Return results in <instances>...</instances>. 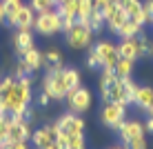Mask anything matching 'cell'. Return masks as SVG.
I'll return each mask as SVG.
<instances>
[{
  "instance_id": "12",
  "label": "cell",
  "mask_w": 153,
  "mask_h": 149,
  "mask_svg": "<svg viewBox=\"0 0 153 149\" xmlns=\"http://www.w3.org/2000/svg\"><path fill=\"white\" fill-rule=\"evenodd\" d=\"M118 7L126 13V18L133 20V22H138L140 27H144V25L149 22V18H146L144 7H142L140 0H118Z\"/></svg>"
},
{
  "instance_id": "5",
  "label": "cell",
  "mask_w": 153,
  "mask_h": 149,
  "mask_svg": "<svg viewBox=\"0 0 153 149\" xmlns=\"http://www.w3.org/2000/svg\"><path fill=\"white\" fill-rule=\"evenodd\" d=\"M67 38V45L71 47V49H84V47L91 45V38H93V31L89 29L87 22H73V27L65 34Z\"/></svg>"
},
{
  "instance_id": "33",
  "label": "cell",
  "mask_w": 153,
  "mask_h": 149,
  "mask_svg": "<svg viewBox=\"0 0 153 149\" xmlns=\"http://www.w3.org/2000/svg\"><path fill=\"white\" fill-rule=\"evenodd\" d=\"M142 7H144V13H146V18H149V22H151V20H153V0L142 2Z\"/></svg>"
},
{
  "instance_id": "31",
  "label": "cell",
  "mask_w": 153,
  "mask_h": 149,
  "mask_svg": "<svg viewBox=\"0 0 153 149\" xmlns=\"http://www.w3.org/2000/svg\"><path fill=\"white\" fill-rule=\"evenodd\" d=\"M124 149H146V140H144V138H138V140L124 145Z\"/></svg>"
},
{
  "instance_id": "30",
  "label": "cell",
  "mask_w": 153,
  "mask_h": 149,
  "mask_svg": "<svg viewBox=\"0 0 153 149\" xmlns=\"http://www.w3.org/2000/svg\"><path fill=\"white\" fill-rule=\"evenodd\" d=\"M0 149H29L27 142H9V140H4L2 145H0Z\"/></svg>"
},
{
  "instance_id": "39",
  "label": "cell",
  "mask_w": 153,
  "mask_h": 149,
  "mask_svg": "<svg viewBox=\"0 0 153 149\" xmlns=\"http://www.w3.org/2000/svg\"><path fill=\"white\" fill-rule=\"evenodd\" d=\"M151 54H153V51H151Z\"/></svg>"
},
{
  "instance_id": "21",
  "label": "cell",
  "mask_w": 153,
  "mask_h": 149,
  "mask_svg": "<svg viewBox=\"0 0 153 149\" xmlns=\"http://www.w3.org/2000/svg\"><path fill=\"white\" fill-rule=\"evenodd\" d=\"M140 31H142V27H140L138 22H133V20H126V22H124L118 31H115V34H118L120 38H133V36H138Z\"/></svg>"
},
{
  "instance_id": "35",
  "label": "cell",
  "mask_w": 153,
  "mask_h": 149,
  "mask_svg": "<svg viewBox=\"0 0 153 149\" xmlns=\"http://www.w3.org/2000/svg\"><path fill=\"white\" fill-rule=\"evenodd\" d=\"M49 100H51V98H49V96H47L45 91H42V94L38 96V103L42 105V107H47V105H49Z\"/></svg>"
},
{
  "instance_id": "28",
  "label": "cell",
  "mask_w": 153,
  "mask_h": 149,
  "mask_svg": "<svg viewBox=\"0 0 153 149\" xmlns=\"http://www.w3.org/2000/svg\"><path fill=\"white\" fill-rule=\"evenodd\" d=\"M7 129H9V114H0V145L7 140Z\"/></svg>"
},
{
  "instance_id": "22",
  "label": "cell",
  "mask_w": 153,
  "mask_h": 149,
  "mask_svg": "<svg viewBox=\"0 0 153 149\" xmlns=\"http://www.w3.org/2000/svg\"><path fill=\"white\" fill-rule=\"evenodd\" d=\"M87 25H89V29L96 34V31H100L104 27V18H102V11H98V9H91V13H89V18H87Z\"/></svg>"
},
{
  "instance_id": "14",
  "label": "cell",
  "mask_w": 153,
  "mask_h": 149,
  "mask_svg": "<svg viewBox=\"0 0 153 149\" xmlns=\"http://www.w3.org/2000/svg\"><path fill=\"white\" fill-rule=\"evenodd\" d=\"M13 47H16V54L22 58L27 51L31 49L33 45V34H31V29H18V34L13 36Z\"/></svg>"
},
{
  "instance_id": "2",
  "label": "cell",
  "mask_w": 153,
  "mask_h": 149,
  "mask_svg": "<svg viewBox=\"0 0 153 149\" xmlns=\"http://www.w3.org/2000/svg\"><path fill=\"white\" fill-rule=\"evenodd\" d=\"M42 91L49 96L51 100H65L67 94H69V87L65 82V67L58 69H49L42 80Z\"/></svg>"
},
{
  "instance_id": "9",
  "label": "cell",
  "mask_w": 153,
  "mask_h": 149,
  "mask_svg": "<svg viewBox=\"0 0 153 149\" xmlns=\"http://www.w3.org/2000/svg\"><path fill=\"white\" fill-rule=\"evenodd\" d=\"M53 125L58 127V131H60L62 136H78V134H84V120L80 118L78 114H62L60 118H58Z\"/></svg>"
},
{
  "instance_id": "11",
  "label": "cell",
  "mask_w": 153,
  "mask_h": 149,
  "mask_svg": "<svg viewBox=\"0 0 153 149\" xmlns=\"http://www.w3.org/2000/svg\"><path fill=\"white\" fill-rule=\"evenodd\" d=\"M118 134H120V140L124 145H129V142L138 140V138H144V125L135 118H124L122 125L118 127Z\"/></svg>"
},
{
  "instance_id": "4",
  "label": "cell",
  "mask_w": 153,
  "mask_h": 149,
  "mask_svg": "<svg viewBox=\"0 0 153 149\" xmlns=\"http://www.w3.org/2000/svg\"><path fill=\"white\" fill-rule=\"evenodd\" d=\"M33 29L38 31L40 36H56L60 34V13L53 9H47L42 13H36L33 20Z\"/></svg>"
},
{
  "instance_id": "36",
  "label": "cell",
  "mask_w": 153,
  "mask_h": 149,
  "mask_svg": "<svg viewBox=\"0 0 153 149\" xmlns=\"http://www.w3.org/2000/svg\"><path fill=\"white\" fill-rule=\"evenodd\" d=\"M144 131L153 134V118H151V116H149V118H146V122H144Z\"/></svg>"
},
{
  "instance_id": "34",
  "label": "cell",
  "mask_w": 153,
  "mask_h": 149,
  "mask_svg": "<svg viewBox=\"0 0 153 149\" xmlns=\"http://www.w3.org/2000/svg\"><path fill=\"white\" fill-rule=\"evenodd\" d=\"M7 22V7H4V2H0V25Z\"/></svg>"
},
{
  "instance_id": "7",
  "label": "cell",
  "mask_w": 153,
  "mask_h": 149,
  "mask_svg": "<svg viewBox=\"0 0 153 149\" xmlns=\"http://www.w3.org/2000/svg\"><path fill=\"white\" fill-rule=\"evenodd\" d=\"M91 51L96 54V58H98V62H100V67H102V69H113L115 62H118V58H120L118 47H115L113 42H109V40L98 42Z\"/></svg>"
},
{
  "instance_id": "24",
  "label": "cell",
  "mask_w": 153,
  "mask_h": 149,
  "mask_svg": "<svg viewBox=\"0 0 153 149\" xmlns=\"http://www.w3.org/2000/svg\"><path fill=\"white\" fill-rule=\"evenodd\" d=\"M65 82H67V87H69V91L76 89V87H80V73H78V69L65 67Z\"/></svg>"
},
{
  "instance_id": "1",
  "label": "cell",
  "mask_w": 153,
  "mask_h": 149,
  "mask_svg": "<svg viewBox=\"0 0 153 149\" xmlns=\"http://www.w3.org/2000/svg\"><path fill=\"white\" fill-rule=\"evenodd\" d=\"M138 91V85L133 82V78H118L107 91L102 94V100L104 103H118V105H124L129 107L133 103V96Z\"/></svg>"
},
{
  "instance_id": "37",
  "label": "cell",
  "mask_w": 153,
  "mask_h": 149,
  "mask_svg": "<svg viewBox=\"0 0 153 149\" xmlns=\"http://www.w3.org/2000/svg\"><path fill=\"white\" fill-rule=\"evenodd\" d=\"M109 149H124V147H109Z\"/></svg>"
},
{
  "instance_id": "27",
  "label": "cell",
  "mask_w": 153,
  "mask_h": 149,
  "mask_svg": "<svg viewBox=\"0 0 153 149\" xmlns=\"http://www.w3.org/2000/svg\"><path fill=\"white\" fill-rule=\"evenodd\" d=\"M65 149H84V134L69 136V142H67Z\"/></svg>"
},
{
  "instance_id": "16",
  "label": "cell",
  "mask_w": 153,
  "mask_h": 149,
  "mask_svg": "<svg viewBox=\"0 0 153 149\" xmlns=\"http://www.w3.org/2000/svg\"><path fill=\"white\" fill-rule=\"evenodd\" d=\"M133 105H138V109H142V111H149V107L153 105V89L138 87V91L133 96Z\"/></svg>"
},
{
  "instance_id": "32",
  "label": "cell",
  "mask_w": 153,
  "mask_h": 149,
  "mask_svg": "<svg viewBox=\"0 0 153 149\" xmlns=\"http://www.w3.org/2000/svg\"><path fill=\"white\" fill-rule=\"evenodd\" d=\"M87 67H89V69H98V67H100V62H98V58H96V54H93V51H89Z\"/></svg>"
},
{
  "instance_id": "6",
  "label": "cell",
  "mask_w": 153,
  "mask_h": 149,
  "mask_svg": "<svg viewBox=\"0 0 153 149\" xmlns=\"http://www.w3.org/2000/svg\"><path fill=\"white\" fill-rule=\"evenodd\" d=\"M67 103H69V109L73 111V114H84L89 107H91V103H93V96L91 91H89L87 87H76V89H71L69 94H67Z\"/></svg>"
},
{
  "instance_id": "23",
  "label": "cell",
  "mask_w": 153,
  "mask_h": 149,
  "mask_svg": "<svg viewBox=\"0 0 153 149\" xmlns=\"http://www.w3.org/2000/svg\"><path fill=\"white\" fill-rule=\"evenodd\" d=\"M115 80H118V76H115L113 69H102V76H100V91L104 94Z\"/></svg>"
},
{
  "instance_id": "13",
  "label": "cell",
  "mask_w": 153,
  "mask_h": 149,
  "mask_svg": "<svg viewBox=\"0 0 153 149\" xmlns=\"http://www.w3.org/2000/svg\"><path fill=\"white\" fill-rule=\"evenodd\" d=\"M102 18H104V25H107V27L111 29L113 34H115L120 27H122L126 20H129V18H126V13H124L115 2H109L107 7L102 9Z\"/></svg>"
},
{
  "instance_id": "3",
  "label": "cell",
  "mask_w": 153,
  "mask_h": 149,
  "mask_svg": "<svg viewBox=\"0 0 153 149\" xmlns=\"http://www.w3.org/2000/svg\"><path fill=\"white\" fill-rule=\"evenodd\" d=\"M31 145L36 149H62L60 147V131L56 125H45L31 134Z\"/></svg>"
},
{
  "instance_id": "38",
  "label": "cell",
  "mask_w": 153,
  "mask_h": 149,
  "mask_svg": "<svg viewBox=\"0 0 153 149\" xmlns=\"http://www.w3.org/2000/svg\"><path fill=\"white\" fill-rule=\"evenodd\" d=\"M60 2H65V0H56V4H60Z\"/></svg>"
},
{
  "instance_id": "26",
  "label": "cell",
  "mask_w": 153,
  "mask_h": 149,
  "mask_svg": "<svg viewBox=\"0 0 153 149\" xmlns=\"http://www.w3.org/2000/svg\"><path fill=\"white\" fill-rule=\"evenodd\" d=\"M78 7H80V22H87V18H89V13H91V0H78Z\"/></svg>"
},
{
  "instance_id": "8",
  "label": "cell",
  "mask_w": 153,
  "mask_h": 149,
  "mask_svg": "<svg viewBox=\"0 0 153 149\" xmlns=\"http://www.w3.org/2000/svg\"><path fill=\"white\" fill-rule=\"evenodd\" d=\"M31 138V127L22 116H9V129L7 140L9 142H27Z\"/></svg>"
},
{
  "instance_id": "29",
  "label": "cell",
  "mask_w": 153,
  "mask_h": 149,
  "mask_svg": "<svg viewBox=\"0 0 153 149\" xmlns=\"http://www.w3.org/2000/svg\"><path fill=\"white\" fill-rule=\"evenodd\" d=\"M29 73H33V71H31V69L27 67V62L20 58L18 65H16V76H13V78H22V76H29Z\"/></svg>"
},
{
  "instance_id": "17",
  "label": "cell",
  "mask_w": 153,
  "mask_h": 149,
  "mask_svg": "<svg viewBox=\"0 0 153 149\" xmlns=\"http://www.w3.org/2000/svg\"><path fill=\"white\" fill-rule=\"evenodd\" d=\"M56 11L60 13V18H80V7H78V0H65V2L56 4Z\"/></svg>"
},
{
  "instance_id": "20",
  "label": "cell",
  "mask_w": 153,
  "mask_h": 149,
  "mask_svg": "<svg viewBox=\"0 0 153 149\" xmlns=\"http://www.w3.org/2000/svg\"><path fill=\"white\" fill-rule=\"evenodd\" d=\"M22 60L27 62V67L31 69V71H38V69L42 67V51L36 49V47H31L27 54L22 56Z\"/></svg>"
},
{
  "instance_id": "10",
  "label": "cell",
  "mask_w": 153,
  "mask_h": 149,
  "mask_svg": "<svg viewBox=\"0 0 153 149\" xmlns=\"http://www.w3.org/2000/svg\"><path fill=\"white\" fill-rule=\"evenodd\" d=\"M100 118H102V122L109 129H118L122 125V120L126 118V107L118 105V103H104V109L100 114Z\"/></svg>"
},
{
  "instance_id": "25",
  "label": "cell",
  "mask_w": 153,
  "mask_h": 149,
  "mask_svg": "<svg viewBox=\"0 0 153 149\" xmlns=\"http://www.w3.org/2000/svg\"><path fill=\"white\" fill-rule=\"evenodd\" d=\"M56 7V0H31V9L36 13H42L47 9H53Z\"/></svg>"
},
{
  "instance_id": "15",
  "label": "cell",
  "mask_w": 153,
  "mask_h": 149,
  "mask_svg": "<svg viewBox=\"0 0 153 149\" xmlns=\"http://www.w3.org/2000/svg\"><path fill=\"white\" fill-rule=\"evenodd\" d=\"M33 20H36V11L31 9V4H22V7L18 9V13H16V18H13V27L33 29Z\"/></svg>"
},
{
  "instance_id": "18",
  "label": "cell",
  "mask_w": 153,
  "mask_h": 149,
  "mask_svg": "<svg viewBox=\"0 0 153 149\" xmlns=\"http://www.w3.org/2000/svg\"><path fill=\"white\" fill-rule=\"evenodd\" d=\"M133 67H135V60H129V58H118L113 71H115V76H118V78H129V76H133Z\"/></svg>"
},
{
  "instance_id": "19",
  "label": "cell",
  "mask_w": 153,
  "mask_h": 149,
  "mask_svg": "<svg viewBox=\"0 0 153 149\" xmlns=\"http://www.w3.org/2000/svg\"><path fill=\"white\" fill-rule=\"evenodd\" d=\"M42 65L47 69H58L62 67V54L58 49H47L45 54H42Z\"/></svg>"
},
{
  "instance_id": "40",
  "label": "cell",
  "mask_w": 153,
  "mask_h": 149,
  "mask_svg": "<svg viewBox=\"0 0 153 149\" xmlns=\"http://www.w3.org/2000/svg\"><path fill=\"white\" fill-rule=\"evenodd\" d=\"M151 22H153V20H151Z\"/></svg>"
}]
</instances>
